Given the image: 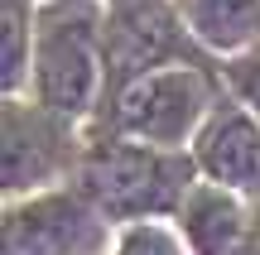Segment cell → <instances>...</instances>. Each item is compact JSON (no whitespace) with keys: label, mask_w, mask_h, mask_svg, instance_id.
I'll list each match as a JSON object with an SVG mask.
<instances>
[{"label":"cell","mask_w":260,"mask_h":255,"mask_svg":"<svg viewBox=\"0 0 260 255\" xmlns=\"http://www.w3.org/2000/svg\"><path fill=\"white\" fill-rule=\"evenodd\" d=\"M232 82H236V92L246 96L251 116L260 121V48H255L251 58H236V63H232Z\"/></svg>","instance_id":"7c38bea8"},{"label":"cell","mask_w":260,"mask_h":255,"mask_svg":"<svg viewBox=\"0 0 260 255\" xmlns=\"http://www.w3.org/2000/svg\"><path fill=\"white\" fill-rule=\"evenodd\" d=\"M63 135L48 116L10 101L5 106V188H34L63 159Z\"/></svg>","instance_id":"52a82bcc"},{"label":"cell","mask_w":260,"mask_h":255,"mask_svg":"<svg viewBox=\"0 0 260 255\" xmlns=\"http://www.w3.org/2000/svg\"><path fill=\"white\" fill-rule=\"evenodd\" d=\"M87 222L68 193H44L5 217V255H73Z\"/></svg>","instance_id":"8992f818"},{"label":"cell","mask_w":260,"mask_h":255,"mask_svg":"<svg viewBox=\"0 0 260 255\" xmlns=\"http://www.w3.org/2000/svg\"><path fill=\"white\" fill-rule=\"evenodd\" d=\"M183 231L198 255H246L251 236V217L241 202L217 183H193L183 198Z\"/></svg>","instance_id":"ba28073f"},{"label":"cell","mask_w":260,"mask_h":255,"mask_svg":"<svg viewBox=\"0 0 260 255\" xmlns=\"http://www.w3.org/2000/svg\"><path fill=\"white\" fill-rule=\"evenodd\" d=\"M207 116V77L188 63H164L116 96V135L140 144H183Z\"/></svg>","instance_id":"3957f363"},{"label":"cell","mask_w":260,"mask_h":255,"mask_svg":"<svg viewBox=\"0 0 260 255\" xmlns=\"http://www.w3.org/2000/svg\"><path fill=\"white\" fill-rule=\"evenodd\" d=\"M116 255H178V250H174V241H169L159 227H130Z\"/></svg>","instance_id":"8fae6325"},{"label":"cell","mask_w":260,"mask_h":255,"mask_svg":"<svg viewBox=\"0 0 260 255\" xmlns=\"http://www.w3.org/2000/svg\"><path fill=\"white\" fill-rule=\"evenodd\" d=\"M39 101L58 121H73L96 101L102 87V44H96V19L82 5L48 10L39 29Z\"/></svg>","instance_id":"7a4b0ae2"},{"label":"cell","mask_w":260,"mask_h":255,"mask_svg":"<svg viewBox=\"0 0 260 255\" xmlns=\"http://www.w3.org/2000/svg\"><path fill=\"white\" fill-rule=\"evenodd\" d=\"M82 183L102 202V212L145 217V212H164L188 198V159H174L154 144L111 135V140L87 150Z\"/></svg>","instance_id":"6da1fadb"},{"label":"cell","mask_w":260,"mask_h":255,"mask_svg":"<svg viewBox=\"0 0 260 255\" xmlns=\"http://www.w3.org/2000/svg\"><path fill=\"white\" fill-rule=\"evenodd\" d=\"M24 58H29V5L5 0V87L24 77Z\"/></svg>","instance_id":"30bf717a"},{"label":"cell","mask_w":260,"mask_h":255,"mask_svg":"<svg viewBox=\"0 0 260 255\" xmlns=\"http://www.w3.org/2000/svg\"><path fill=\"white\" fill-rule=\"evenodd\" d=\"M174 53V24L159 5L149 0H130L111 15L106 24V63L121 82H135V77L164 67V58Z\"/></svg>","instance_id":"5b68a950"},{"label":"cell","mask_w":260,"mask_h":255,"mask_svg":"<svg viewBox=\"0 0 260 255\" xmlns=\"http://www.w3.org/2000/svg\"><path fill=\"white\" fill-rule=\"evenodd\" d=\"M246 255H260V212L251 217V236H246Z\"/></svg>","instance_id":"4fadbf2b"},{"label":"cell","mask_w":260,"mask_h":255,"mask_svg":"<svg viewBox=\"0 0 260 255\" xmlns=\"http://www.w3.org/2000/svg\"><path fill=\"white\" fill-rule=\"evenodd\" d=\"M188 34L207 48H246L260 39V0H174Z\"/></svg>","instance_id":"9c48e42d"},{"label":"cell","mask_w":260,"mask_h":255,"mask_svg":"<svg viewBox=\"0 0 260 255\" xmlns=\"http://www.w3.org/2000/svg\"><path fill=\"white\" fill-rule=\"evenodd\" d=\"M198 169L232 193L260 198V121L241 106H217L198 130Z\"/></svg>","instance_id":"277c9868"}]
</instances>
